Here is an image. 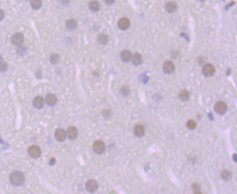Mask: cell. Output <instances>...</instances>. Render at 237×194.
Listing matches in <instances>:
<instances>
[{
	"label": "cell",
	"instance_id": "obj_1",
	"mask_svg": "<svg viewBox=\"0 0 237 194\" xmlns=\"http://www.w3.org/2000/svg\"><path fill=\"white\" fill-rule=\"evenodd\" d=\"M10 183L16 186L22 185L25 182V176L24 173L20 171H14L10 176Z\"/></svg>",
	"mask_w": 237,
	"mask_h": 194
},
{
	"label": "cell",
	"instance_id": "obj_2",
	"mask_svg": "<svg viewBox=\"0 0 237 194\" xmlns=\"http://www.w3.org/2000/svg\"><path fill=\"white\" fill-rule=\"evenodd\" d=\"M11 42L14 45L20 47L23 45L24 42V36L22 33H16L11 37Z\"/></svg>",
	"mask_w": 237,
	"mask_h": 194
},
{
	"label": "cell",
	"instance_id": "obj_3",
	"mask_svg": "<svg viewBox=\"0 0 237 194\" xmlns=\"http://www.w3.org/2000/svg\"><path fill=\"white\" fill-rule=\"evenodd\" d=\"M28 153L31 158H37L42 154V151H41L40 147L37 145H31L29 147L28 149Z\"/></svg>",
	"mask_w": 237,
	"mask_h": 194
},
{
	"label": "cell",
	"instance_id": "obj_4",
	"mask_svg": "<svg viewBox=\"0 0 237 194\" xmlns=\"http://www.w3.org/2000/svg\"><path fill=\"white\" fill-rule=\"evenodd\" d=\"M93 150L96 154H101L105 150V144L101 140H97L93 145Z\"/></svg>",
	"mask_w": 237,
	"mask_h": 194
},
{
	"label": "cell",
	"instance_id": "obj_5",
	"mask_svg": "<svg viewBox=\"0 0 237 194\" xmlns=\"http://www.w3.org/2000/svg\"><path fill=\"white\" fill-rule=\"evenodd\" d=\"M215 110L219 115H224L228 110V106L224 102L219 101L215 105Z\"/></svg>",
	"mask_w": 237,
	"mask_h": 194
},
{
	"label": "cell",
	"instance_id": "obj_6",
	"mask_svg": "<svg viewBox=\"0 0 237 194\" xmlns=\"http://www.w3.org/2000/svg\"><path fill=\"white\" fill-rule=\"evenodd\" d=\"M202 72H203V75L206 77H211L215 74V68L211 64H206L203 66V69H202Z\"/></svg>",
	"mask_w": 237,
	"mask_h": 194
},
{
	"label": "cell",
	"instance_id": "obj_7",
	"mask_svg": "<svg viewBox=\"0 0 237 194\" xmlns=\"http://www.w3.org/2000/svg\"><path fill=\"white\" fill-rule=\"evenodd\" d=\"M163 72L166 74H171L175 69V65L171 61H166L163 65Z\"/></svg>",
	"mask_w": 237,
	"mask_h": 194
},
{
	"label": "cell",
	"instance_id": "obj_8",
	"mask_svg": "<svg viewBox=\"0 0 237 194\" xmlns=\"http://www.w3.org/2000/svg\"><path fill=\"white\" fill-rule=\"evenodd\" d=\"M66 132L61 128H59L55 131V137L59 142H63L66 138Z\"/></svg>",
	"mask_w": 237,
	"mask_h": 194
},
{
	"label": "cell",
	"instance_id": "obj_9",
	"mask_svg": "<svg viewBox=\"0 0 237 194\" xmlns=\"http://www.w3.org/2000/svg\"><path fill=\"white\" fill-rule=\"evenodd\" d=\"M118 28L121 30H126L128 29L129 26H130V21H129L128 18H121V19L118 21Z\"/></svg>",
	"mask_w": 237,
	"mask_h": 194
},
{
	"label": "cell",
	"instance_id": "obj_10",
	"mask_svg": "<svg viewBox=\"0 0 237 194\" xmlns=\"http://www.w3.org/2000/svg\"><path fill=\"white\" fill-rule=\"evenodd\" d=\"M57 97L54 94H47L46 97H45V102L47 105L50 107H54L57 103Z\"/></svg>",
	"mask_w": 237,
	"mask_h": 194
},
{
	"label": "cell",
	"instance_id": "obj_11",
	"mask_svg": "<svg viewBox=\"0 0 237 194\" xmlns=\"http://www.w3.org/2000/svg\"><path fill=\"white\" fill-rule=\"evenodd\" d=\"M86 187L88 191H89L90 193H94L98 188V184L95 180H90L86 183Z\"/></svg>",
	"mask_w": 237,
	"mask_h": 194
},
{
	"label": "cell",
	"instance_id": "obj_12",
	"mask_svg": "<svg viewBox=\"0 0 237 194\" xmlns=\"http://www.w3.org/2000/svg\"><path fill=\"white\" fill-rule=\"evenodd\" d=\"M33 105L36 109H42L45 105V99L41 96H37L33 100Z\"/></svg>",
	"mask_w": 237,
	"mask_h": 194
},
{
	"label": "cell",
	"instance_id": "obj_13",
	"mask_svg": "<svg viewBox=\"0 0 237 194\" xmlns=\"http://www.w3.org/2000/svg\"><path fill=\"white\" fill-rule=\"evenodd\" d=\"M66 136L70 140H75L78 136V131H77V128L74 126H70L68 128L67 131H66Z\"/></svg>",
	"mask_w": 237,
	"mask_h": 194
},
{
	"label": "cell",
	"instance_id": "obj_14",
	"mask_svg": "<svg viewBox=\"0 0 237 194\" xmlns=\"http://www.w3.org/2000/svg\"><path fill=\"white\" fill-rule=\"evenodd\" d=\"M133 133H134L135 135L138 137H143L144 134L145 133V128L143 127V126L142 125L137 124L134 126L133 128Z\"/></svg>",
	"mask_w": 237,
	"mask_h": 194
},
{
	"label": "cell",
	"instance_id": "obj_15",
	"mask_svg": "<svg viewBox=\"0 0 237 194\" xmlns=\"http://www.w3.org/2000/svg\"><path fill=\"white\" fill-rule=\"evenodd\" d=\"M131 60L132 64H133L134 66H139L142 63V55L139 54V53H136L131 56Z\"/></svg>",
	"mask_w": 237,
	"mask_h": 194
},
{
	"label": "cell",
	"instance_id": "obj_16",
	"mask_svg": "<svg viewBox=\"0 0 237 194\" xmlns=\"http://www.w3.org/2000/svg\"><path fill=\"white\" fill-rule=\"evenodd\" d=\"M131 56H132L131 53V52L129 51V50H124L121 52V59L123 62H125V63H127V62H128L129 61L131 60Z\"/></svg>",
	"mask_w": 237,
	"mask_h": 194
},
{
	"label": "cell",
	"instance_id": "obj_17",
	"mask_svg": "<svg viewBox=\"0 0 237 194\" xmlns=\"http://www.w3.org/2000/svg\"><path fill=\"white\" fill-rule=\"evenodd\" d=\"M97 41L101 45H107L109 42V36L107 34H100L97 37Z\"/></svg>",
	"mask_w": 237,
	"mask_h": 194
},
{
	"label": "cell",
	"instance_id": "obj_18",
	"mask_svg": "<svg viewBox=\"0 0 237 194\" xmlns=\"http://www.w3.org/2000/svg\"><path fill=\"white\" fill-rule=\"evenodd\" d=\"M177 5L174 1H170V2H168L166 4V10L168 13H172L176 11L177 10Z\"/></svg>",
	"mask_w": 237,
	"mask_h": 194
},
{
	"label": "cell",
	"instance_id": "obj_19",
	"mask_svg": "<svg viewBox=\"0 0 237 194\" xmlns=\"http://www.w3.org/2000/svg\"><path fill=\"white\" fill-rule=\"evenodd\" d=\"M66 27L68 30H69V31H73V30L77 29V22H76L75 20L69 19L66 22Z\"/></svg>",
	"mask_w": 237,
	"mask_h": 194
},
{
	"label": "cell",
	"instance_id": "obj_20",
	"mask_svg": "<svg viewBox=\"0 0 237 194\" xmlns=\"http://www.w3.org/2000/svg\"><path fill=\"white\" fill-rule=\"evenodd\" d=\"M179 97L181 99L182 102H187L190 99V93L188 90L184 89L182 91H180L179 94Z\"/></svg>",
	"mask_w": 237,
	"mask_h": 194
},
{
	"label": "cell",
	"instance_id": "obj_21",
	"mask_svg": "<svg viewBox=\"0 0 237 194\" xmlns=\"http://www.w3.org/2000/svg\"><path fill=\"white\" fill-rule=\"evenodd\" d=\"M89 8L91 11L97 12L100 10V4L97 1H92L89 3Z\"/></svg>",
	"mask_w": 237,
	"mask_h": 194
},
{
	"label": "cell",
	"instance_id": "obj_22",
	"mask_svg": "<svg viewBox=\"0 0 237 194\" xmlns=\"http://www.w3.org/2000/svg\"><path fill=\"white\" fill-rule=\"evenodd\" d=\"M42 2L40 0H34L31 1V7L34 10H39L42 7Z\"/></svg>",
	"mask_w": 237,
	"mask_h": 194
},
{
	"label": "cell",
	"instance_id": "obj_23",
	"mask_svg": "<svg viewBox=\"0 0 237 194\" xmlns=\"http://www.w3.org/2000/svg\"><path fill=\"white\" fill-rule=\"evenodd\" d=\"M59 60H60V56H59V54L53 53L52 55H51L50 62H51V64H56L59 63Z\"/></svg>",
	"mask_w": 237,
	"mask_h": 194
},
{
	"label": "cell",
	"instance_id": "obj_24",
	"mask_svg": "<svg viewBox=\"0 0 237 194\" xmlns=\"http://www.w3.org/2000/svg\"><path fill=\"white\" fill-rule=\"evenodd\" d=\"M7 69V64L3 59V57L0 56V72H4Z\"/></svg>",
	"mask_w": 237,
	"mask_h": 194
},
{
	"label": "cell",
	"instance_id": "obj_25",
	"mask_svg": "<svg viewBox=\"0 0 237 194\" xmlns=\"http://www.w3.org/2000/svg\"><path fill=\"white\" fill-rule=\"evenodd\" d=\"M231 173L229 171H227V170H224L221 173V178L223 180H229V179L231 178Z\"/></svg>",
	"mask_w": 237,
	"mask_h": 194
},
{
	"label": "cell",
	"instance_id": "obj_26",
	"mask_svg": "<svg viewBox=\"0 0 237 194\" xmlns=\"http://www.w3.org/2000/svg\"><path fill=\"white\" fill-rule=\"evenodd\" d=\"M26 50H27L26 48H25V47H24L23 45H21V46L18 47V49L16 50V53H17L19 56H24V55H25Z\"/></svg>",
	"mask_w": 237,
	"mask_h": 194
},
{
	"label": "cell",
	"instance_id": "obj_27",
	"mask_svg": "<svg viewBox=\"0 0 237 194\" xmlns=\"http://www.w3.org/2000/svg\"><path fill=\"white\" fill-rule=\"evenodd\" d=\"M187 127L190 130H193L196 128V123L194 120H190L187 123Z\"/></svg>",
	"mask_w": 237,
	"mask_h": 194
},
{
	"label": "cell",
	"instance_id": "obj_28",
	"mask_svg": "<svg viewBox=\"0 0 237 194\" xmlns=\"http://www.w3.org/2000/svg\"><path fill=\"white\" fill-rule=\"evenodd\" d=\"M121 94H122L123 97H127L128 95L129 94V93H130V90H129L128 87L127 86H123L122 88H121Z\"/></svg>",
	"mask_w": 237,
	"mask_h": 194
},
{
	"label": "cell",
	"instance_id": "obj_29",
	"mask_svg": "<svg viewBox=\"0 0 237 194\" xmlns=\"http://www.w3.org/2000/svg\"><path fill=\"white\" fill-rule=\"evenodd\" d=\"M200 188H201L200 185H198V183H194V184H193V185H192L193 190H196V191H198L200 189Z\"/></svg>",
	"mask_w": 237,
	"mask_h": 194
},
{
	"label": "cell",
	"instance_id": "obj_30",
	"mask_svg": "<svg viewBox=\"0 0 237 194\" xmlns=\"http://www.w3.org/2000/svg\"><path fill=\"white\" fill-rule=\"evenodd\" d=\"M4 16H5V15H4V12L0 9V21H1L3 19H4Z\"/></svg>",
	"mask_w": 237,
	"mask_h": 194
},
{
	"label": "cell",
	"instance_id": "obj_31",
	"mask_svg": "<svg viewBox=\"0 0 237 194\" xmlns=\"http://www.w3.org/2000/svg\"><path fill=\"white\" fill-rule=\"evenodd\" d=\"M56 159H55L54 158H52L51 159H50L49 163H50V165H51V166H54L55 163H56Z\"/></svg>",
	"mask_w": 237,
	"mask_h": 194
},
{
	"label": "cell",
	"instance_id": "obj_32",
	"mask_svg": "<svg viewBox=\"0 0 237 194\" xmlns=\"http://www.w3.org/2000/svg\"><path fill=\"white\" fill-rule=\"evenodd\" d=\"M115 2V1H106V3L107 4H113V3Z\"/></svg>",
	"mask_w": 237,
	"mask_h": 194
},
{
	"label": "cell",
	"instance_id": "obj_33",
	"mask_svg": "<svg viewBox=\"0 0 237 194\" xmlns=\"http://www.w3.org/2000/svg\"><path fill=\"white\" fill-rule=\"evenodd\" d=\"M194 194H203L201 193V192H200L199 190H198V191H196L195 193H194Z\"/></svg>",
	"mask_w": 237,
	"mask_h": 194
}]
</instances>
